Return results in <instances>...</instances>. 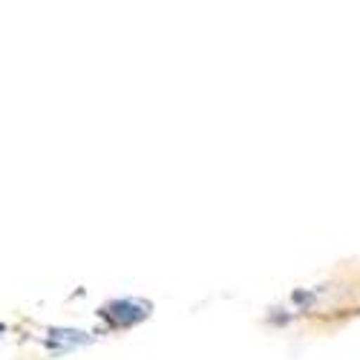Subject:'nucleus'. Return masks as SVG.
<instances>
[]
</instances>
